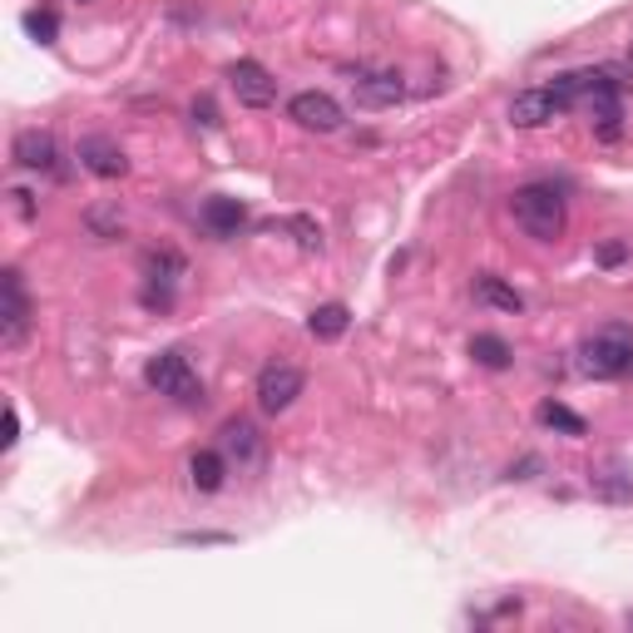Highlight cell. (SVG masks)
<instances>
[{
  "label": "cell",
  "mask_w": 633,
  "mask_h": 633,
  "mask_svg": "<svg viewBox=\"0 0 633 633\" xmlns=\"http://www.w3.org/2000/svg\"><path fill=\"white\" fill-rule=\"evenodd\" d=\"M579 366L599 382H619L633 372V326L629 322H609L599 332H589L579 342Z\"/></svg>",
  "instance_id": "cell-1"
},
{
  "label": "cell",
  "mask_w": 633,
  "mask_h": 633,
  "mask_svg": "<svg viewBox=\"0 0 633 633\" xmlns=\"http://www.w3.org/2000/svg\"><path fill=\"white\" fill-rule=\"evenodd\" d=\"M510 214H515V224H520L525 234L540 238V242H554L559 234H564V224H569L564 194H559L554 184H525V188H515Z\"/></svg>",
  "instance_id": "cell-2"
},
{
  "label": "cell",
  "mask_w": 633,
  "mask_h": 633,
  "mask_svg": "<svg viewBox=\"0 0 633 633\" xmlns=\"http://www.w3.org/2000/svg\"><path fill=\"white\" fill-rule=\"evenodd\" d=\"M144 382H149L158 396L178 401V406H198V401H204V382H198V372L188 366L184 352H158V356H149V366H144Z\"/></svg>",
  "instance_id": "cell-3"
},
{
  "label": "cell",
  "mask_w": 633,
  "mask_h": 633,
  "mask_svg": "<svg viewBox=\"0 0 633 633\" xmlns=\"http://www.w3.org/2000/svg\"><path fill=\"white\" fill-rule=\"evenodd\" d=\"M30 332V298H25V282H20L15 268L0 272V346L15 352Z\"/></svg>",
  "instance_id": "cell-4"
},
{
  "label": "cell",
  "mask_w": 633,
  "mask_h": 633,
  "mask_svg": "<svg viewBox=\"0 0 633 633\" xmlns=\"http://www.w3.org/2000/svg\"><path fill=\"white\" fill-rule=\"evenodd\" d=\"M302 386H308L302 366H292V362H268V366L258 372V406L268 411V416H282V411H288L292 401L302 396Z\"/></svg>",
  "instance_id": "cell-5"
},
{
  "label": "cell",
  "mask_w": 633,
  "mask_h": 633,
  "mask_svg": "<svg viewBox=\"0 0 633 633\" xmlns=\"http://www.w3.org/2000/svg\"><path fill=\"white\" fill-rule=\"evenodd\" d=\"M288 120L298 124V129H308V134H336L346 114L326 90H302V94H292L288 100Z\"/></svg>",
  "instance_id": "cell-6"
},
{
  "label": "cell",
  "mask_w": 633,
  "mask_h": 633,
  "mask_svg": "<svg viewBox=\"0 0 633 633\" xmlns=\"http://www.w3.org/2000/svg\"><path fill=\"white\" fill-rule=\"evenodd\" d=\"M228 84H234L238 104H248V110H268V104H278V80H272L258 60H238V65H228Z\"/></svg>",
  "instance_id": "cell-7"
},
{
  "label": "cell",
  "mask_w": 633,
  "mask_h": 633,
  "mask_svg": "<svg viewBox=\"0 0 633 633\" xmlns=\"http://www.w3.org/2000/svg\"><path fill=\"white\" fill-rule=\"evenodd\" d=\"M352 94L356 104H366V110H392L401 104V94H406V84H401L396 70H352Z\"/></svg>",
  "instance_id": "cell-8"
},
{
  "label": "cell",
  "mask_w": 633,
  "mask_h": 633,
  "mask_svg": "<svg viewBox=\"0 0 633 633\" xmlns=\"http://www.w3.org/2000/svg\"><path fill=\"white\" fill-rule=\"evenodd\" d=\"M10 158L20 168H35V174H60V144L45 129H20L15 144H10Z\"/></svg>",
  "instance_id": "cell-9"
},
{
  "label": "cell",
  "mask_w": 633,
  "mask_h": 633,
  "mask_svg": "<svg viewBox=\"0 0 633 633\" xmlns=\"http://www.w3.org/2000/svg\"><path fill=\"white\" fill-rule=\"evenodd\" d=\"M80 168H90L94 178H124L129 174V158L110 139V134H84L80 139Z\"/></svg>",
  "instance_id": "cell-10"
},
{
  "label": "cell",
  "mask_w": 633,
  "mask_h": 633,
  "mask_svg": "<svg viewBox=\"0 0 633 633\" xmlns=\"http://www.w3.org/2000/svg\"><path fill=\"white\" fill-rule=\"evenodd\" d=\"M554 114H564V104L554 100V90H520L510 100V124L515 129H540Z\"/></svg>",
  "instance_id": "cell-11"
},
{
  "label": "cell",
  "mask_w": 633,
  "mask_h": 633,
  "mask_svg": "<svg viewBox=\"0 0 633 633\" xmlns=\"http://www.w3.org/2000/svg\"><path fill=\"white\" fill-rule=\"evenodd\" d=\"M248 224V208L238 204V198H208L204 204V228L208 234H218V238H238V228Z\"/></svg>",
  "instance_id": "cell-12"
},
{
  "label": "cell",
  "mask_w": 633,
  "mask_h": 633,
  "mask_svg": "<svg viewBox=\"0 0 633 633\" xmlns=\"http://www.w3.org/2000/svg\"><path fill=\"white\" fill-rule=\"evenodd\" d=\"M346 326H352L346 302H322V308H312V316H308V332L316 342H336V336H346Z\"/></svg>",
  "instance_id": "cell-13"
},
{
  "label": "cell",
  "mask_w": 633,
  "mask_h": 633,
  "mask_svg": "<svg viewBox=\"0 0 633 633\" xmlns=\"http://www.w3.org/2000/svg\"><path fill=\"white\" fill-rule=\"evenodd\" d=\"M224 450L238 460V466H252L258 450H262L258 426H252V421H228V426H224Z\"/></svg>",
  "instance_id": "cell-14"
},
{
  "label": "cell",
  "mask_w": 633,
  "mask_h": 633,
  "mask_svg": "<svg viewBox=\"0 0 633 633\" xmlns=\"http://www.w3.org/2000/svg\"><path fill=\"white\" fill-rule=\"evenodd\" d=\"M535 421H540L544 430H559V436H589V421L579 416V411H569L564 401H540Z\"/></svg>",
  "instance_id": "cell-15"
},
{
  "label": "cell",
  "mask_w": 633,
  "mask_h": 633,
  "mask_svg": "<svg viewBox=\"0 0 633 633\" xmlns=\"http://www.w3.org/2000/svg\"><path fill=\"white\" fill-rule=\"evenodd\" d=\"M188 480H194L204 495L224 490V480H228V460L218 456V450H198V456L188 460Z\"/></svg>",
  "instance_id": "cell-16"
},
{
  "label": "cell",
  "mask_w": 633,
  "mask_h": 633,
  "mask_svg": "<svg viewBox=\"0 0 633 633\" xmlns=\"http://www.w3.org/2000/svg\"><path fill=\"white\" fill-rule=\"evenodd\" d=\"M475 298L485 302V308H500V312H525V298L510 288V282H500L495 272H480L475 278Z\"/></svg>",
  "instance_id": "cell-17"
},
{
  "label": "cell",
  "mask_w": 633,
  "mask_h": 633,
  "mask_svg": "<svg viewBox=\"0 0 633 633\" xmlns=\"http://www.w3.org/2000/svg\"><path fill=\"white\" fill-rule=\"evenodd\" d=\"M470 356L480 366H490V372H505V366H510V342L495 336V332H475L470 336Z\"/></svg>",
  "instance_id": "cell-18"
},
{
  "label": "cell",
  "mask_w": 633,
  "mask_h": 633,
  "mask_svg": "<svg viewBox=\"0 0 633 633\" xmlns=\"http://www.w3.org/2000/svg\"><path fill=\"white\" fill-rule=\"evenodd\" d=\"M84 228H90L100 242H110V238H120V228H124V214H120V204H94L90 214H84Z\"/></svg>",
  "instance_id": "cell-19"
},
{
  "label": "cell",
  "mask_w": 633,
  "mask_h": 633,
  "mask_svg": "<svg viewBox=\"0 0 633 633\" xmlns=\"http://www.w3.org/2000/svg\"><path fill=\"white\" fill-rule=\"evenodd\" d=\"M268 228H282V234H292L302 252H322V228H316V218H308V214H292V218H282V224H268Z\"/></svg>",
  "instance_id": "cell-20"
},
{
  "label": "cell",
  "mask_w": 633,
  "mask_h": 633,
  "mask_svg": "<svg viewBox=\"0 0 633 633\" xmlns=\"http://www.w3.org/2000/svg\"><path fill=\"white\" fill-rule=\"evenodd\" d=\"M178 272H184V258H178L174 248H164V252H144V278H149V282H174Z\"/></svg>",
  "instance_id": "cell-21"
},
{
  "label": "cell",
  "mask_w": 633,
  "mask_h": 633,
  "mask_svg": "<svg viewBox=\"0 0 633 633\" xmlns=\"http://www.w3.org/2000/svg\"><path fill=\"white\" fill-rule=\"evenodd\" d=\"M25 30L40 40V45H55V35H60V15H55V10H30V15H25Z\"/></svg>",
  "instance_id": "cell-22"
},
{
  "label": "cell",
  "mask_w": 633,
  "mask_h": 633,
  "mask_svg": "<svg viewBox=\"0 0 633 633\" xmlns=\"http://www.w3.org/2000/svg\"><path fill=\"white\" fill-rule=\"evenodd\" d=\"M594 490L604 500H633V480H624L619 470H594Z\"/></svg>",
  "instance_id": "cell-23"
},
{
  "label": "cell",
  "mask_w": 633,
  "mask_h": 633,
  "mask_svg": "<svg viewBox=\"0 0 633 633\" xmlns=\"http://www.w3.org/2000/svg\"><path fill=\"white\" fill-rule=\"evenodd\" d=\"M594 258H599V262H604V268H619V262H624V258H629V248H624V242H604V248H599V252H594Z\"/></svg>",
  "instance_id": "cell-24"
},
{
  "label": "cell",
  "mask_w": 633,
  "mask_h": 633,
  "mask_svg": "<svg viewBox=\"0 0 633 633\" xmlns=\"http://www.w3.org/2000/svg\"><path fill=\"white\" fill-rule=\"evenodd\" d=\"M194 120L204 124V129H214V124H218V110H214V100H208V94H204V100H194Z\"/></svg>",
  "instance_id": "cell-25"
},
{
  "label": "cell",
  "mask_w": 633,
  "mask_h": 633,
  "mask_svg": "<svg viewBox=\"0 0 633 633\" xmlns=\"http://www.w3.org/2000/svg\"><path fill=\"white\" fill-rule=\"evenodd\" d=\"M540 466H544V460H540V456H525V460H520V466H510V480H530V475H535V470H540Z\"/></svg>",
  "instance_id": "cell-26"
},
{
  "label": "cell",
  "mask_w": 633,
  "mask_h": 633,
  "mask_svg": "<svg viewBox=\"0 0 633 633\" xmlns=\"http://www.w3.org/2000/svg\"><path fill=\"white\" fill-rule=\"evenodd\" d=\"M20 440V416H15V406H6V450Z\"/></svg>",
  "instance_id": "cell-27"
},
{
  "label": "cell",
  "mask_w": 633,
  "mask_h": 633,
  "mask_svg": "<svg viewBox=\"0 0 633 633\" xmlns=\"http://www.w3.org/2000/svg\"><path fill=\"white\" fill-rule=\"evenodd\" d=\"M184 544H228V535H208V530H198V535H184Z\"/></svg>",
  "instance_id": "cell-28"
},
{
  "label": "cell",
  "mask_w": 633,
  "mask_h": 633,
  "mask_svg": "<svg viewBox=\"0 0 633 633\" xmlns=\"http://www.w3.org/2000/svg\"><path fill=\"white\" fill-rule=\"evenodd\" d=\"M629 65H633V45H629Z\"/></svg>",
  "instance_id": "cell-29"
}]
</instances>
